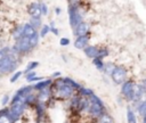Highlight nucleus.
<instances>
[{
	"label": "nucleus",
	"mask_w": 146,
	"mask_h": 123,
	"mask_svg": "<svg viewBox=\"0 0 146 123\" xmlns=\"http://www.w3.org/2000/svg\"><path fill=\"white\" fill-rule=\"evenodd\" d=\"M89 101H90V105H89L88 110L94 117L99 118L103 114H105V106H104V102L99 99V97H97L95 93H92L89 97Z\"/></svg>",
	"instance_id": "nucleus-1"
},
{
	"label": "nucleus",
	"mask_w": 146,
	"mask_h": 123,
	"mask_svg": "<svg viewBox=\"0 0 146 123\" xmlns=\"http://www.w3.org/2000/svg\"><path fill=\"white\" fill-rule=\"evenodd\" d=\"M17 52L13 49L10 55L8 56H5L2 58V60L0 62V73L2 74H6V73H9L11 71H14L16 68V55Z\"/></svg>",
	"instance_id": "nucleus-2"
},
{
	"label": "nucleus",
	"mask_w": 146,
	"mask_h": 123,
	"mask_svg": "<svg viewBox=\"0 0 146 123\" xmlns=\"http://www.w3.org/2000/svg\"><path fill=\"white\" fill-rule=\"evenodd\" d=\"M55 85H56L55 93H56L58 97L65 99V98H68V97H71V96L73 95V88H72L70 84H67L66 82H64L63 79H59V80L55 83Z\"/></svg>",
	"instance_id": "nucleus-3"
},
{
	"label": "nucleus",
	"mask_w": 146,
	"mask_h": 123,
	"mask_svg": "<svg viewBox=\"0 0 146 123\" xmlns=\"http://www.w3.org/2000/svg\"><path fill=\"white\" fill-rule=\"evenodd\" d=\"M127 69L123 66H116L111 74V79L115 84H123L127 81Z\"/></svg>",
	"instance_id": "nucleus-4"
},
{
	"label": "nucleus",
	"mask_w": 146,
	"mask_h": 123,
	"mask_svg": "<svg viewBox=\"0 0 146 123\" xmlns=\"http://www.w3.org/2000/svg\"><path fill=\"white\" fill-rule=\"evenodd\" d=\"M25 102L23 101V100H19V101H17V102H15V104H11V107H10V109H9V115L11 116V118L15 121V120H17L22 114H23V112H24V108H25Z\"/></svg>",
	"instance_id": "nucleus-5"
},
{
	"label": "nucleus",
	"mask_w": 146,
	"mask_h": 123,
	"mask_svg": "<svg viewBox=\"0 0 146 123\" xmlns=\"http://www.w3.org/2000/svg\"><path fill=\"white\" fill-rule=\"evenodd\" d=\"M68 15H70V24L72 27H76L80 23H82V17L80 15V13L78 11V8L74 6H71L68 9Z\"/></svg>",
	"instance_id": "nucleus-6"
},
{
	"label": "nucleus",
	"mask_w": 146,
	"mask_h": 123,
	"mask_svg": "<svg viewBox=\"0 0 146 123\" xmlns=\"http://www.w3.org/2000/svg\"><path fill=\"white\" fill-rule=\"evenodd\" d=\"M31 44H30V40L27 38H21L17 40L16 44L14 46V50L16 52H25L27 50H30Z\"/></svg>",
	"instance_id": "nucleus-7"
},
{
	"label": "nucleus",
	"mask_w": 146,
	"mask_h": 123,
	"mask_svg": "<svg viewBox=\"0 0 146 123\" xmlns=\"http://www.w3.org/2000/svg\"><path fill=\"white\" fill-rule=\"evenodd\" d=\"M135 89H136V84L132 80H127L123 84H121V93L124 98L128 97L130 93H132Z\"/></svg>",
	"instance_id": "nucleus-8"
},
{
	"label": "nucleus",
	"mask_w": 146,
	"mask_h": 123,
	"mask_svg": "<svg viewBox=\"0 0 146 123\" xmlns=\"http://www.w3.org/2000/svg\"><path fill=\"white\" fill-rule=\"evenodd\" d=\"M29 10V14L32 16V17H35V18H40V16L42 15V11H41V5L36 3V2H33L27 8Z\"/></svg>",
	"instance_id": "nucleus-9"
},
{
	"label": "nucleus",
	"mask_w": 146,
	"mask_h": 123,
	"mask_svg": "<svg viewBox=\"0 0 146 123\" xmlns=\"http://www.w3.org/2000/svg\"><path fill=\"white\" fill-rule=\"evenodd\" d=\"M88 31H89V25H88L86 22H82V23H80V24L74 28V34L79 38V36L87 35Z\"/></svg>",
	"instance_id": "nucleus-10"
},
{
	"label": "nucleus",
	"mask_w": 146,
	"mask_h": 123,
	"mask_svg": "<svg viewBox=\"0 0 146 123\" xmlns=\"http://www.w3.org/2000/svg\"><path fill=\"white\" fill-rule=\"evenodd\" d=\"M88 41H89V36L88 35H83V36H79L76 38L74 46L76 49H86L88 47Z\"/></svg>",
	"instance_id": "nucleus-11"
},
{
	"label": "nucleus",
	"mask_w": 146,
	"mask_h": 123,
	"mask_svg": "<svg viewBox=\"0 0 146 123\" xmlns=\"http://www.w3.org/2000/svg\"><path fill=\"white\" fill-rule=\"evenodd\" d=\"M36 34V31L35 28L29 23V24H25L23 26V38H27V39H31L32 36H34Z\"/></svg>",
	"instance_id": "nucleus-12"
},
{
	"label": "nucleus",
	"mask_w": 146,
	"mask_h": 123,
	"mask_svg": "<svg viewBox=\"0 0 146 123\" xmlns=\"http://www.w3.org/2000/svg\"><path fill=\"white\" fill-rule=\"evenodd\" d=\"M83 51H84V54H86L87 57L94 59V58H97V57H98L99 49H98L97 47H94V46H88Z\"/></svg>",
	"instance_id": "nucleus-13"
},
{
	"label": "nucleus",
	"mask_w": 146,
	"mask_h": 123,
	"mask_svg": "<svg viewBox=\"0 0 146 123\" xmlns=\"http://www.w3.org/2000/svg\"><path fill=\"white\" fill-rule=\"evenodd\" d=\"M14 120L9 115V109L5 108L0 110V123H13Z\"/></svg>",
	"instance_id": "nucleus-14"
},
{
	"label": "nucleus",
	"mask_w": 146,
	"mask_h": 123,
	"mask_svg": "<svg viewBox=\"0 0 146 123\" xmlns=\"http://www.w3.org/2000/svg\"><path fill=\"white\" fill-rule=\"evenodd\" d=\"M135 104H136V109H137L138 114L140 116L146 115V100H141V101H138Z\"/></svg>",
	"instance_id": "nucleus-15"
},
{
	"label": "nucleus",
	"mask_w": 146,
	"mask_h": 123,
	"mask_svg": "<svg viewBox=\"0 0 146 123\" xmlns=\"http://www.w3.org/2000/svg\"><path fill=\"white\" fill-rule=\"evenodd\" d=\"M50 97V91L46 88L43 90H40V95L38 96V100L40 101V104H43L48 100V98Z\"/></svg>",
	"instance_id": "nucleus-16"
},
{
	"label": "nucleus",
	"mask_w": 146,
	"mask_h": 123,
	"mask_svg": "<svg viewBox=\"0 0 146 123\" xmlns=\"http://www.w3.org/2000/svg\"><path fill=\"white\" fill-rule=\"evenodd\" d=\"M127 122L128 123H137V117H136L135 110L131 107L127 108Z\"/></svg>",
	"instance_id": "nucleus-17"
},
{
	"label": "nucleus",
	"mask_w": 146,
	"mask_h": 123,
	"mask_svg": "<svg viewBox=\"0 0 146 123\" xmlns=\"http://www.w3.org/2000/svg\"><path fill=\"white\" fill-rule=\"evenodd\" d=\"M50 83H51V80H42V81L38 82L36 84H34V85H33V89H36V90H43V89H46Z\"/></svg>",
	"instance_id": "nucleus-18"
},
{
	"label": "nucleus",
	"mask_w": 146,
	"mask_h": 123,
	"mask_svg": "<svg viewBox=\"0 0 146 123\" xmlns=\"http://www.w3.org/2000/svg\"><path fill=\"white\" fill-rule=\"evenodd\" d=\"M92 63H94V65L96 66L97 69H99V71H104L105 64L103 63V59H100V58H94V59H92Z\"/></svg>",
	"instance_id": "nucleus-19"
},
{
	"label": "nucleus",
	"mask_w": 146,
	"mask_h": 123,
	"mask_svg": "<svg viewBox=\"0 0 146 123\" xmlns=\"http://www.w3.org/2000/svg\"><path fill=\"white\" fill-rule=\"evenodd\" d=\"M63 80H64V82H66L67 84H70L73 89H78V90H80V89L82 88L79 83H76L75 81H73V80H72V79H70V77H65V79H63Z\"/></svg>",
	"instance_id": "nucleus-20"
},
{
	"label": "nucleus",
	"mask_w": 146,
	"mask_h": 123,
	"mask_svg": "<svg viewBox=\"0 0 146 123\" xmlns=\"http://www.w3.org/2000/svg\"><path fill=\"white\" fill-rule=\"evenodd\" d=\"M99 123H113V118L107 113H105L99 117Z\"/></svg>",
	"instance_id": "nucleus-21"
},
{
	"label": "nucleus",
	"mask_w": 146,
	"mask_h": 123,
	"mask_svg": "<svg viewBox=\"0 0 146 123\" xmlns=\"http://www.w3.org/2000/svg\"><path fill=\"white\" fill-rule=\"evenodd\" d=\"M116 66H114V64H112V63H107V64H105V67H104V71L107 73V74H112V72L114 71V68H115Z\"/></svg>",
	"instance_id": "nucleus-22"
},
{
	"label": "nucleus",
	"mask_w": 146,
	"mask_h": 123,
	"mask_svg": "<svg viewBox=\"0 0 146 123\" xmlns=\"http://www.w3.org/2000/svg\"><path fill=\"white\" fill-rule=\"evenodd\" d=\"M38 65H39V63H38V62H31V63H29V64H27V66H26V68H25V72H26V73L32 72V71H33Z\"/></svg>",
	"instance_id": "nucleus-23"
},
{
	"label": "nucleus",
	"mask_w": 146,
	"mask_h": 123,
	"mask_svg": "<svg viewBox=\"0 0 146 123\" xmlns=\"http://www.w3.org/2000/svg\"><path fill=\"white\" fill-rule=\"evenodd\" d=\"M35 30L41 25V20H40V18H35V17H32L31 18V23H30Z\"/></svg>",
	"instance_id": "nucleus-24"
},
{
	"label": "nucleus",
	"mask_w": 146,
	"mask_h": 123,
	"mask_svg": "<svg viewBox=\"0 0 146 123\" xmlns=\"http://www.w3.org/2000/svg\"><path fill=\"white\" fill-rule=\"evenodd\" d=\"M106 56H108V50H107L106 48H102V49H99V52H98V57H97V58L103 59V58H105Z\"/></svg>",
	"instance_id": "nucleus-25"
},
{
	"label": "nucleus",
	"mask_w": 146,
	"mask_h": 123,
	"mask_svg": "<svg viewBox=\"0 0 146 123\" xmlns=\"http://www.w3.org/2000/svg\"><path fill=\"white\" fill-rule=\"evenodd\" d=\"M30 40V44H31V48H33V47H35L36 46V43H38V41H39V36H38V34H35L34 36H32L31 39H29Z\"/></svg>",
	"instance_id": "nucleus-26"
},
{
	"label": "nucleus",
	"mask_w": 146,
	"mask_h": 123,
	"mask_svg": "<svg viewBox=\"0 0 146 123\" xmlns=\"http://www.w3.org/2000/svg\"><path fill=\"white\" fill-rule=\"evenodd\" d=\"M49 31H50V26H49V25H43V26H42V30H41L40 35H41V36H44Z\"/></svg>",
	"instance_id": "nucleus-27"
},
{
	"label": "nucleus",
	"mask_w": 146,
	"mask_h": 123,
	"mask_svg": "<svg viewBox=\"0 0 146 123\" xmlns=\"http://www.w3.org/2000/svg\"><path fill=\"white\" fill-rule=\"evenodd\" d=\"M21 75H22V72H19V71H18V72H16V73H15V74L11 76L10 82H15V81H17V80L19 79V76H21Z\"/></svg>",
	"instance_id": "nucleus-28"
},
{
	"label": "nucleus",
	"mask_w": 146,
	"mask_h": 123,
	"mask_svg": "<svg viewBox=\"0 0 146 123\" xmlns=\"http://www.w3.org/2000/svg\"><path fill=\"white\" fill-rule=\"evenodd\" d=\"M34 76H36L34 72H29V73H26V80H27L29 82H30V81H31V80H32Z\"/></svg>",
	"instance_id": "nucleus-29"
},
{
	"label": "nucleus",
	"mask_w": 146,
	"mask_h": 123,
	"mask_svg": "<svg viewBox=\"0 0 146 123\" xmlns=\"http://www.w3.org/2000/svg\"><path fill=\"white\" fill-rule=\"evenodd\" d=\"M41 11H42V15H47L48 14V8H47L46 3H41Z\"/></svg>",
	"instance_id": "nucleus-30"
},
{
	"label": "nucleus",
	"mask_w": 146,
	"mask_h": 123,
	"mask_svg": "<svg viewBox=\"0 0 146 123\" xmlns=\"http://www.w3.org/2000/svg\"><path fill=\"white\" fill-rule=\"evenodd\" d=\"M59 43H60L62 46H67V44L70 43V40H68L67 38H63V39H60Z\"/></svg>",
	"instance_id": "nucleus-31"
},
{
	"label": "nucleus",
	"mask_w": 146,
	"mask_h": 123,
	"mask_svg": "<svg viewBox=\"0 0 146 123\" xmlns=\"http://www.w3.org/2000/svg\"><path fill=\"white\" fill-rule=\"evenodd\" d=\"M139 87H140V88L144 90V92L146 93V79H144V80L139 83Z\"/></svg>",
	"instance_id": "nucleus-32"
},
{
	"label": "nucleus",
	"mask_w": 146,
	"mask_h": 123,
	"mask_svg": "<svg viewBox=\"0 0 146 123\" xmlns=\"http://www.w3.org/2000/svg\"><path fill=\"white\" fill-rule=\"evenodd\" d=\"M8 101H9V96H3V98H2V101H1V104L2 105H6V104H8Z\"/></svg>",
	"instance_id": "nucleus-33"
},
{
	"label": "nucleus",
	"mask_w": 146,
	"mask_h": 123,
	"mask_svg": "<svg viewBox=\"0 0 146 123\" xmlns=\"http://www.w3.org/2000/svg\"><path fill=\"white\" fill-rule=\"evenodd\" d=\"M6 56V54H5V51H3V49L2 50H0V62L2 60V58Z\"/></svg>",
	"instance_id": "nucleus-34"
},
{
	"label": "nucleus",
	"mask_w": 146,
	"mask_h": 123,
	"mask_svg": "<svg viewBox=\"0 0 146 123\" xmlns=\"http://www.w3.org/2000/svg\"><path fill=\"white\" fill-rule=\"evenodd\" d=\"M50 31H51L54 34H56V35L58 34V30H57V28H55V27H50Z\"/></svg>",
	"instance_id": "nucleus-35"
},
{
	"label": "nucleus",
	"mask_w": 146,
	"mask_h": 123,
	"mask_svg": "<svg viewBox=\"0 0 146 123\" xmlns=\"http://www.w3.org/2000/svg\"><path fill=\"white\" fill-rule=\"evenodd\" d=\"M40 80H42V77H40V76H34L30 82H33V81H40Z\"/></svg>",
	"instance_id": "nucleus-36"
},
{
	"label": "nucleus",
	"mask_w": 146,
	"mask_h": 123,
	"mask_svg": "<svg viewBox=\"0 0 146 123\" xmlns=\"http://www.w3.org/2000/svg\"><path fill=\"white\" fill-rule=\"evenodd\" d=\"M143 118H141V122L143 123H146V115H144V116H141Z\"/></svg>",
	"instance_id": "nucleus-37"
},
{
	"label": "nucleus",
	"mask_w": 146,
	"mask_h": 123,
	"mask_svg": "<svg viewBox=\"0 0 146 123\" xmlns=\"http://www.w3.org/2000/svg\"><path fill=\"white\" fill-rule=\"evenodd\" d=\"M58 75H60V73H59V72H56V73H54V74H52V76H54V77H55V76H58Z\"/></svg>",
	"instance_id": "nucleus-38"
}]
</instances>
